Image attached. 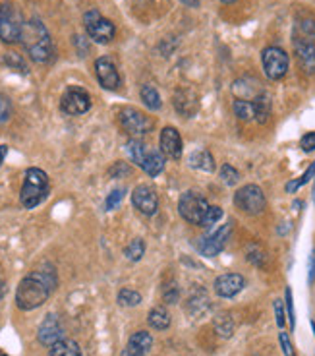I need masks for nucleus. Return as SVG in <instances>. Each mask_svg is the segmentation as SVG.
<instances>
[{
	"mask_svg": "<svg viewBox=\"0 0 315 356\" xmlns=\"http://www.w3.org/2000/svg\"><path fill=\"white\" fill-rule=\"evenodd\" d=\"M56 285H58V279L54 273V267L46 266V269H37L33 273H29L16 291L18 308L29 312L43 306Z\"/></svg>",
	"mask_w": 315,
	"mask_h": 356,
	"instance_id": "nucleus-1",
	"label": "nucleus"
},
{
	"mask_svg": "<svg viewBox=\"0 0 315 356\" xmlns=\"http://www.w3.org/2000/svg\"><path fill=\"white\" fill-rule=\"evenodd\" d=\"M22 44H24V49H26L29 58L33 63L45 64L53 58V41H51V35H49L45 24L41 19L33 18L24 24V29H22Z\"/></svg>",
	"mask_w": 315,
	"mask_h": 356,
	"instance_id": "nucleus-2",
	"label": "nucleus"
},
{
	"mask_svg": "<svg viewBox=\"0 0 315 356\" xmlns=\"http://www.w3.org/2000/svg\"><path fill=\"white\" fill-rule=\"evenodd\" d=\"M49 177L45 170L31 169L26 170V178H24V186L19 192V202L26 209H33L39 204L45 202V197L49 196Z\"/></svg>",
	"mask_w": 315,
	"mask_h": 356,
	"instance_id": "nucleus-3",
	"label": "nucleus"
},
{
	"mask_svg": "<svg viewBox=\"0 0 315 356\" xmlns=\"http://www.w3.org/2000/svg\"><path fill=\"white\" fill-rule=\"evenodd\" d=\"M24 18L18 10L8 2H0V39L6 44H14L22 41Z\"/></svg>",
	"mask_w": 315,
	"mask_h": 356,
	"instance_id": "nucleus-4",
	"label": "nucleus"
},
{
	"mask_svg": "<svg viewBox=\"0 0 315 356\" xmlns=\"http://www.w3.org/2000/svg\"><path fill=\"white\" fill-rule=\"evenodd\" d=\"M235 115L240 120H257V122H267V118L271 115V101L267 97V93H263L253 101H246V99H236L235 105Z\"/></svg>",
	"mask_w": 315,
	"mask_h": 356,
	"instance_id": "nucleus-5",
	"label": "nucleus"
},
{
	"mask_svg": "<svg viewBox=\"0 0 315 356\" xmlns=\"http://www.w3.org/2000/svg\"><path fill=\"white\" fill-rule=\"evenodd\" d=\"M83 24H85V31H87V35H90L95 43L107 44L114 39V33H117L114 24H112L110 19L103 18L97 10H90V12H85V16H83Z\"/></svg>",
	"mask_w": 315,
	"mask_h": 356,
	"instance_id": "nucleus-6",
	"label": "nucleus"
},
{
	"mask_svg": "<svg viewBox=\"0 0 315 356\" xmlns=\"http://www.w3.org/2000/svg\"><path fill=\"white\" fill-rule=\"evenodd\" d=\"M207 209L209 204L205 202V197L199 196L198 192H191V190L184 192L178 202V211H180L182 219L191 225H201Z\"/></svg>",
	"mask_w": 315,
	"mask_h": 356,
	"instance_id": "nucleus-7",
	"label": "nucleus"
},
{
	"mask_svg": "<svg viewBox=\"0 0 315 356\" xmlns=\"http://www.w3.org/2000/svg\"><path fill=\"white\" fill-rule=\"evenodd\" d=\"M235 204L238 209H242L244 213L248 215H259L263 213L265 209V194L259 186L255 184H248V186H242L235 194Z\"/></svg>",
	"mask_w": 315,
	"mask_h": 356,
	"instance_id": "nucleus-8",
	"label": "nucleus"
},
{
	"mask_svg": "<svg viewBox=\"0 0 315 356\" xmlns=\"http://www.w3.org/2000/svg\"><path fill=\"white\" fill-rule=\"evenodd\" d=\"M118 120H120V126H122L130 136H135V138L147 136V134L153 130V120H151L149 116H145L142 111H137V108H120Z\"/></svg>",
	"mask_w": 315,
	"mask_h": 356,
	"instance_id": "nucleus-9",
	"label": "nucleus"
},
{
	"mask_svg": "<svg viewBox=\"0 0 315 356\" xmlns=\"http://www.w3.org/2000/svg\"><path fill=\"white\" fill-rule=\"evenodd\" d=\"M262 63L269 80H280L289 72V54L279 47H267L262 54Z\"/></svg>",
	"mask_w": 315,
	"mask_h": 356,
	"instance_id": "nucleus-10",
	"label": "nucleus"
},
{
	"mask_svg": "<svg viewBox=\"0 0 315 356\" xmlns=\"http://www.w3.org/2000/svg\"><path fill=\"white\" fill-rule=\"evenodd\" d=\"M60 108H62V113L70 116L85 115L91 108L90 93L83 88H78V86L68 88L60 99Z\"/></svg>",
	"mask_w": 315,
	"mask_h": 356,
	"instance_id": "nucleus-11",
	"label": "nucleus"
},
{
	"mask_svg": "<svg viewBox=\"0 0 315 356\" xmlns=\"http://www.w3.org/2000/svg\"><path fill=\"white\" fill-rule=\"evenodd\" d=\"M230 232H232V225H223L221 229H216L211 236L203 238V241L198 244V250L201 256L205 258H213V256H219L223 250H225L226 242L230 238Z\"/></svg>",
	"mask_w": 315,
	"mask_h": 356,
	"instance_id": "nucleus-12",
	"label": "nucleus"
},
{
	"mask_svg": "<svg viewBox=\"0 0 315 356\" xmlns=\"http://www.w3.org/2000/svg\"><path fill=\"white\" fill-rule=\"evenodd\" d=\"M294 53L300 68L306 74H315V41L314 37L294 33Z\"/></svg>",
	"mask_w": 315,
	"mask_h": 356,
	"instance_id": "nucleus-13",
	"label": "nucleus"
},
{
	"mask_svg": "<svg viewBox=\"0 0 315 356\" xmlns=\"http://www.w3.org/2000/svg\"><path fill=\"white\" fill-rule=\"evenodd\" d=\"M132 204L134 207L144 215H155L157 207H159V197L155 194L153 188L139 184L134 188V194H132Z\"/></svg>",
	"mask_w": 315,
	"mask_h": 356,
	"instance_id": "nucleus-14",
	"label": "nucleus"
},
{
	"mask_svg": "<svg viewBox=\"0 0 315 356\" xmlns=\"http://www.w3.org/2000/svg\"><path fill=\"white\" fill-rule=\"evenodd\" d=\"M95 74H97V80L105 89L114 91V89L120 88V74H118L114 63L107 56L95 60Z\"/></svg>",
	"mask_w": 315,
	"mask_h": 356,
	"instance_id": "nucleus-15",
	"label": "nucleus"
},
{
	"mask_svg": "<svg viewBox=\"0 0 315 356\" xmlns=\"http://www.w3.org/2000/svg\"><path fill=\"white\" fill-rule=\"evenodd\" d=\"M159 145H161V153L164 157L174 161H178L182 157V138L176 128H172V126L162 128Z\"/></svg>",
	"mask_w": 315,
	"mask_h": 356,
	"instance_id": "nucleus-16",
	"label": "nucleus"
},
{
	"mask_svg": "<svg viewBox=\"0 0 315 356\" xmlns=\"http://www.w3.org/2000/svg\"><path fill=\"white\" fill-rule=\"evenodd\" d=\"M246 285V279L238 273H225L215 279V293L223 298H232L240 293Z\"/></svg>",
	"mask_w": 315,
	"mask_h": 356,
	"instance_id": "nucleus-17",
	"label": "nucleus"
},
{
	"mask_svg": "<svg viewBox=\"0 0 315 356\" xmlns=\"http://www.w3.org/2000/svg\"><path fill=\"white\" fill-rule=\"evenodd\" d=\"M62 325H60V321L56 316L53 314H49L43 323L39 325V333H37V337L39 341L45 345V347H53L54 343H58L60 339H62Z\"/></svg>",
	"mask_w": 315,
	"mask_h": 356,
	"instance_id": "nucleus-18",
	"label": "nucleus"
},
{
	"mask_svg": "<svg viewBox=\"0 0 315 356\" xmlns=\"http://www.w3.org/2000/svg\"><path fill=\"white\" fill-rule=\"evenodd\" d=\"M236 99H246V101H253L259 95H263L265 91L262 89V83L253 78H242V80H236L232 86Z\"/></svg>",
	"mask_w": 315,
	"mask_h": 356,
	"instance_id": "nucleus-19",
	"label": "nucleus"
},
{
	"mask_svg": "<svg viewBox=\"0 0 315 356\" xmlns=\"http://www.w3.org/2000/svg\"><path fill=\"white\" fill-rule=\"evenodd\" d=\"M174 107H176V111H178L180 115L186 116V118L194 116L198 113V97H196V93H191L188 89L176 93V97H174Z\"/></svg>",
	"mask_w": 315,
	"mask_h": 356,
	"instance_id": "nucleus-20",
	"label": "nucleus"
},
{
	"mask_svg": "<svg viewBox=\"0 0 315 356\" xmlns=\"http://www.w3.org/2000/svg\"><path fill=\"white\" fill-rule=\"evenodd\" d=\"M153 347V337L147 331H137L128 341V350L135 356H145Z\"/></svg>",
	"mask_w": 315,
	"mask_h": 356,
	"instance_id": "nucleus-21",
	"label": "nucleus"
},
{
	"mask_svg": "<svg viewBox=\"0 0 315 356\" xmlns=\"http://www.w3.org/2000/svg\"><path fill=\"white\" fill-rule=\"evenodd\" d=\"M142 169H144L149 177H159L162 170H164V155H162L161 152L149 147V152L145 155Z\"/></svg>",
	"mask_w": 315,
	"mask_h": 356,
	"instance_id": "nucleus-22",
	"label": "nucleus"
},
{
	"mask_svg": "<svg viewBox=\"0 0 315 356\" xmlns=\"http://www.w3.org/2000/svg\"><path fill=\"white\" fill-rule=\"evenodd\" d=\"M207 310H209L207 291H205V289H198L196 293L189 296L188 312L194 316V318H199V316H203Z\"/></svg>",
	"mask_w": 315,
	"mask_h": 356,
	"instance_id": "nucleus-23",
	"label": "nucleus"
},
{
	"mask_svg": "<svg viewBox=\"0 0 315 356\" xmlns=\"http://www.w3.org/2000/svg\"><path fill=\"white\" fill-rule=\"evenodd\" d=\"M189 165L194 169L205 170V172H213L215 170V159H213V155L207 149H198V152L191 153L189 155Z\"/></svg>",
	"mask_w": 315,
	"mask_h": 356,
	"instance_id": "nucleus-24",
	"label": "nucleus"
},
{
	"mask_svg": "<svg viewBox=\"0 0 315 356\" xmlns=\"http://www.w3.org/2000/svg\"><path fill=\"white\" fill-rule=\"evenodd\" d=\"M49 356H81V348L72 339H60L51 347Z\"/></svg>",
	"mask_w": 315,
	"mask_h": 356,
	"instance_id": "nucleus-25",
	"label": "nucleus"
},
{
	"mask_svg": "<svg viewBox=\"0 0 315 356\" xmlns=\"http://www.w3.org/2000/svg\"><path fill=\"white\" fill-rule=\"evenodd\" d=\"M126 147H128V155H130V159L134 161V165H137V167L142 169L145 155H147V152H149V145H145L142 140H130Z\"/></svg>",
	"mask_w": 315,
	"mask_h": 356,
	"instance_id": "nucleus-26",
	"label": "nucleus"
},
{
	"mask_svg": "<svg viewBox=\"0 0 315 356\" xmlns=\"http://www.w3.org/2000/svg\"><path fill=\"white\" fill-rule=\"evenodd\" d=\"M149 325L153 327V330H167L169 325H171V316H169V312L162 310V308H153V310L149 312Z\"/></svg>",
	"mask_w": 315,
	"mask_h": 356,
	"instance_id": "nucleus-27",
	"label": "nucleus"
},
{
	"mask_svg": "<svg viewBox=\"0 0 315 356\" xmlns=\"http://www.w3.org/2000/svg\"><path fill=\"white\" fill-rule=\"evenodd\" d=\"M139 95H142V101L145 103V107L149 108V111H159L161 108V95L157 93V89L153 86H144L142 91H139Z\"/></svg>",
	"mask_w": 315,
	"mask_h": 356,
	"instance_id": "nucleus-28",
	"label": "nucleus"
},
{
	"mask_svg": "<svg viewBox=\"0 0 315 356\" xmlns=\"http://www.w3.org/2000/svg\"><path fill=\"white\" fill-rule=\"evenodd\" d=\"M215 330L221 337H230L232 331H235V323H232V318L228 314H219L215 318Z\"/></svg>",
	"mask_w": 315,
	"mask_h": 356,
	"instance_id": "nucleus-29",
	"label": "nucleus"
},
{
	"mask_svg": "<svg viewBox=\"0 0 315 356\" xmlns=\"http://www.w3.org/2000/svg\"><path fill=\"white\" fill-rule=\"evenodd\" d=\"M145 254V242L142 238H134V241L130 242L124 250V256H126L130 261H139V259L144 258Z\"/></svg>",
	"mask_w": 315,
	"mask_h": 356,
	"instance_id": "nucleus-30",
	"label": "nucleus"
},
{
	"mask_svg": "<svg viewBox=\"0 0 315 356\" xmlns=\"http://www.w3.org/2000/svg\"><path fill=\"white\" fill-rule=\"evenodd\" d=\"M142 302V294L137 291H132V289H122L118 293V304L120 306H137Z\"/></svg>",
	"mask_w": 315,
	"mask_h": 356,
	"instance_id": "nucleus-31",
	"label": "nucleus"
},
{
	"mask_svg": "<svg viewBox=\"0 0 315 356\" xmlns=\"http://www.w3.org/2000/svg\"><path fill=\"white\" fill-rule=\"evenodd\" d=\"M314 175H315V163H312V165L307 167V170L304 172V175H302V177L298 178V180H292V182H289V184H287V192H289V194H294L298 188L304 186L306 182H309V178L314 177Z\"/></svg>",
	"mask_w": 315,
	"mask_h": 356,
	"instance_id": "nucleus-32",
	"label": "nucleus"
},
{
	"mask_svg": "<svg viewBox=\"0 0 315 356\" xmlns=\"http://www.w3.org/2000/svg\"><path fill=\"white\" fill-rule=\"evenodd\" d=\"M221 178H223L225 184L235 186L236 182L240 180V172H238L232 165H223V167H221Z\"/></svg>",
	"mask_w": 315,
	"mask_h": 356,
	"instance_id": "nucleus-33",
	"label": "nucleus"
},
{
	"mask_svg": "<svg viewBox=\"0 0 315 356\" xmlns=\"http://www.w3.org/2000/svg\"><path fill=\"white\" fill-rule=\"evenodd\" d=\"M124 194H126V190L124 188H118V190H112L110 194H108L107 202H105V207H107L108 211H112V209H117L120 202L124 200Z\"/></svg>",
	"mask_w": 315,
	"mask_h": 356,
	"instance_id": "nucleus-34",
	"label": "nucleus"
},
{
	"mask_svg": "<svg viewBox=\"0 0 315 356\" xmlns=\"http://www.w3.org/2000/svg\"><path fill=\"white\" fill-rule=\"evenodd\" d=\"M4 64H8L10 68H16L18 72H27V66L24 58L18 53H6L4 54Z\"/></svg>",
	"mask_w": 315,
	"mask_h": 356,
	"instance_id": "nucleus-35",
	"label": "nucleus"
},
{
	"mask_svg": "<svg viewBox=\"0 0 315 356\" xmlns=\"http://www.w3.org/2000/svg\"><path fill=\"white\" fill-rule=\"evenodd\" d=\"M221 217H223V209L216 207V205H209L207 213H205L203 221H201V227H211V225H215Z\"/></svg>",
	"mask_w": 315,
	"mask_h": 356,
	"instance_id": "nucleus-36",
	"label": "nucleus"
},
{
	"mask_svg": "<svg viewBox=\"0 0 315 356\" xmlns=\"http://www.w3.org/2000/svg\"><path fill=\"white\" fill-rule=\"evenodd\" d=\"M162 298H164V302L169 304H174L180 298V289L176 286V283H171V285H167L162 289Z\"/></svg>",
	"mask_w": 315,
	"mask_h": 356,
	"instance_id": "nucleus-37",
	"label": "nucleus"
},
{
	"mask_svg": "<svg viewBox=\"0 0 315 356\" xmlns=\"http://www.w3.org/2000/svg\"><path fill=\"white\" fill-rule=\"evenodd\" d=\"M12 116V103L6 95H0V124L10 120Z\"/></svg>",
	"mask_w": 315,
	"mask_h": 356,
	"instance_id": "nucleus-38",
	"label": "nucleus"
},
{
	"mask_svg": "<svg viewBox=\"0 0 315 356\" xmlns=\"http://www.w3.org/2000/svg\"><path fill=\"white\" fill-rule=\"evenodd\" d=\"M263 256H265V254H263L262 250L257 248L255 244H252V246L248 248V259H250L252 264H255V266H263Z\"/></svg>",
	"mask_w": 315,
	"mask_h": 356,
	"instance_id": "nucleus-39",
	"label": "nucleus"
},
{
	"mask_svg": "<svg viewBox=\"0 0 315 356\" xmlns=\"http://www.w3.org/2000/svg\"><path fill=\"white\" fill-rule=\"evenodd\" d=\"M300 147H302V149H304L306 153L314 152L315 149V132L306 134V136L300 140Z\"/></svg>",
	"mask_w": 315,
	"mask_h": 356,
	"instance_id": "nucleus-40",
	"label": "nucleus"
},
{
	"mask_svg": "<svg viewBox=\"0 0 315 356\" xmlns=\"http://www.w3.org/2000/svg\"><path fill=\"white\" fill-rule=\"evenodd\" d=\"M279 341H280V347H282V353H284V356H296V353H294L292 343H290V339L287 333H280Z\"/></svg>",
	"mask_w": 315,
	"mask_h": 356,
	"instance_id": "nucleus-41",
	"label": "nucleus"
},
{
	"mask_svg": "<svg viewBox=\"0 0 315 356\" xmlns=\"http://www.w3.org/2000/svg\"><path fill=\"white\" fill-rule=\"evenodd\" d=\"M273 308H275V316H277V325L279 327H284V310H282V302L280 300H275L273 304Z\"/></svg>",
	"mask_w": 315,
	"mask_h": 356,
	"instance_id": "nucleus-42",
	"label": "nucleus"
},
{
	"mask_svg": "<svg viewBox=\"0 0 315 356\" xmlns=\"http://www.w3.org/2000/svg\"><path fill=\"white\" fill-rule=\"evenodd\" d=\"M83 37L76 35L74 37V43H76V47H78V53H80V56H85V54L90 53V44L85 43V41H81Z\"/></svg>",
	"mask_w": 315,
	"mask_h": 356,
	"instance_id": "nucleus-43",
	"label": "nucleus"
},
{
	"mask_svg": "<svg viewBox=\"0 0 315 356\" xmlns=\"http://www.w3.org/2000/svg\"><path fill=\"white\" fill-rule=\"evenodd\" d=\"M287 308H289L290 325L294 327V306H292V293H290V289H287Z\"/></svg>",
	"mask_w": 315,
	"mask_h": 356,
	"instance_id": "nucleus-44",
	"label": "nucleus"
},
{
	"mask_svg": "<svg viewBox=\"0 0 315 356\" xmlns=\"http://www.w3.org/2000/svg\"><path fill=\"white\" fill-rule=\"evenodd\" d=\"M315 281V250L314 254H312V267H309V283H314Z\"/></svg>",
	"mask_w": 315,
	"mask_h": 356,
	"instance_id": "nucleus-45",
	"label": "nucleus"
},
{
	"mask_svg": "<svg viewBox=\"0 0 315 356\" xmlns=\"http://www.w3.org/2000/svg\"><path fill=\"white\" fill-rule=\"evenodd\" d=\"M4 157H6V145H0V165H2Z\"/></svg>",
	"mask_w": 315,
	"mask_h": 356,
	"instance_id": "nucleus-46",
	"label": "nucleus"
},
{
	"mask_svg": "<svg viewBox=\"0 0 315 356\" xmlns=\"http://www.w3.org/2000/svg\"><path fill=\"white\" fill-rule=\"evenodd\" d=\"M4 293H6V285H4V281L0 279V298L4 296Z\"/></svg>",
	"mask_w": 315,
	"mask_h": 356,
	"instance_id": "nucleus-47",
	"label": "nucleus"
},
{
	"mask_svg": "<svg viewBox=\"0 0 315 356\" xmlns=\"http://www.w3.org/2000/svg\"><path fill=\"white\" fill-rule=\"evenodd\" d=\"M184 2H186L188 6H198V0H184Z\"/></svg>",
	"mask_w": 315,
	"mask_h": 356,
	"instance_id": "nucleus-48",
	"label": "nucleus"
},
{
	"mask_svg": "<svg viewBox=\"0 0 315 356\" xmlns=\"http://www.w3.org/2000/svg\"><path fill=\"white\" fill-rule=\"evenodd\" d=\"M122 356H135V355H132V353H130L128 348H124V353H122Z\"/></svg>",
	"mask_w": 315,
	"mask_h": 356,
	"instance_id": "nucleus-49",
	"label": "nucleus"
},
{
	"mask_svg": "<svg viewBox=\"0 0 315 356\" xmlns=\"http://www.w3.org/2000/svg\"><path fill=\"white\" fill-rule=\"evenodd\" d=\"M223 4H232V2H236V0H221Z\"/></svg>",
	"mask_w": 315,
	"mask_h": 356,
	"instance_id": "nucleus-50",
	"label": "nucleus"
},
{
	"mask_svg": "<svg viewBox=\"0 0 315 356\" xmlns=\"http://www.w3.org/2000/svg\"><path fill=\"white\" fill-rule=\"evenodd\" d=\"M314 202H315V186H314Z\"/></svg>",
	"mask_w": 315,
	"mask_h": 356,
	"instance_id": "nucleus-51",
	"label": "nucleus"
},
{
	"mask_svg": "<svg viewBox=\"0 0 315 356\" xmlns=\"http://www.w3.org/2000/svg\"><path fill=\"white\" fill-rule=\"evenodd\" d=\"M0 356H8V355H4V353H2V355H0Z\"/></svg>",
	"mask_w": 315,
	"mask_h": 356,
	"instance_id": "nucleus-52",
	"label": "nucleus"
}]
</instances>
